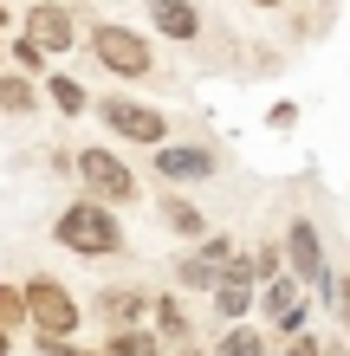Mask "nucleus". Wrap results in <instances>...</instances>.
<instances>
[{"instance_id":"obj_1","label":"nucleus","mask_w":350,"mask_h":356,"mask_svg":"<svg viewBox=\"0 0 350 356\" xmlns=\"http://www.w3.org/2000/svg\"><path fill=\"white\" fill-rule=\"evenodd\" d=\"M52 234H58V246L91 253V259H104V253H117V246H123V227H117V214H111L104 201H72L65 214L52 220Z\"/></svg>"},{"instance_id":"obj_2","label":"nucleus","mask_w":350,"mask_h":356,"mask_svg":"<svg viewBox=\"0 0 350 356\" xmlns=\"http://www.w3.org/2000/svg\"><path fill=\"white\" fill-rule=\"evenodd\" d=\"M19 305H26V318L46 330V337H72L78 330V298L65 285H52V279H33L26 291H19Z\"/></svg>"},{"instance_id":"obj_3","label":"nucleus","mask_w":350,"mask_h":356,"mask_svg":"<svg viewBox=\"0 0 350 356\" xmlns=\"http://www.w3.org/2000/svg\"><path fill=\"white\" fill-rule=\"evenodd\" d=\"M91 52H97V65L117 72V78H143L150 72V46H143V33H130V26H97Z\"/></svg>"},{"instance_id":"obj_4","label":"nucleus","mask_w":350,"mask_h":356,"mask_svg":"<svg viewBox=\"0 0 350 356\" xmlns=\"http://www.w3.org/2000/svg\"><path fill=\"white\" fill-rule=\"evenodd\" d=\"M78 175H85V188L97 201H130L136 195V175L123 169L111 149H85V156H78Z\"/></svg>"},{"instance_id":"obj_5","label":"nucleus","mask_w":350,"mask_h":356,"mask_svg":"<svg viewBox=\"0 0 350 356\" xmlns=\"http://www.w3.org/2000/svg\"><path fill=\"white\" fill-rule=\"evenodd\" d=\"M97 111H104V123H111L123 143H162V130H169V123H162V111H150V104H130V97H104Z\"/></svg>"},{"instance_id":"obj_6","label":"nucleus","mask_w":350,"mask_h":356,"mask_svg":"<svg viewBox=\"0 0 350 356\" xmlns=\"http://www.w3.org/2000/svg\"><path fill=\"white\" fill-rule=\"evenodd\" d=\"M26 39H33L39 52H72L78 26H72V13H65V7H52V0H33V7H26Z\"/></svg>"},{"instance_id":"obj_7","label":"nucleus","mask_w":350,"mask_h":356,"mask_svg":"<svg viewBox=\"0 0 350 356\" xmlns=\"http://www.w3.org/2000/svg\"><path fill=\"white\" fill-rule=\"evenodd\" d=\"M246 291H253V259H234L228 253V266L214 272V311H221V318H240Z\"/></svg>"},{"instance_id":"obj_8","label":"nucleus","mask_w":350,"mask_h":356,"mask_svg":"<svg viewBox=\"0 0 350 356\" xmlns=\"http://www.w3.org/2000/svg\"><path fill=\"white\" fill-rule=\"evenodd\" d=\"M260 311H266V318H273V324L285 330V337H299V324H305L299 285H292V279H279V272H273V279H266V291H260Z\"/></svg>"},{"instance_id":"obj_9","label":"nucleus","mask_w":350,"mask_h":356,"mask_svg":"<svg viewBox=\"0 0 350 356\" xmlns=\"http://www.w3.org/2000/svg\"><path fill=\"white\" fill-rule=\"evenodd\" d=\"M156 169H162V181H201V175H214V156L189 149V143H169V149L156 156Z\"/></svg>"},{"instance_id":"obj_10","label":"nucleus","mask_w":350,"mask_h":356,"mask_svg":"<svg viewBox=\"0 0 350 356\" xmlns=\"http://www.w3.org/2000/svg\"><path fill=\"white\" fill-rule=\"evenodd\" d=\"M285 253H292V272H299L305 285H331V279H324V253H318V234H312V220H299V227H292Z\"/></svg>"},{"instance_id":"obj_11","label":"nucleus","mask_w":350,"mask_h":356,"mask_svg":"<svg viewBox=\"0 0 350 356\" xmlns=\"http://www.w3.org/2000/svg\"><path fill=\"white\" fill-rule=\"evenodd\" d=\"M228 253H234L228 240H201V253L182 259V285H214V272L228 266Z\"/></svg>"},{"instance_id":"obj_12","label":"nucleus","mask_w":350,"mask_h":356,"mask_svg":"<svg viewBox=\"0 0 350 356\" xmlns=\"http://www.w3.org/2000/svg\"><path fill=\"white\" fill-rule=\"evenodd\" d=\"M150 19H156V33H169V39H195L201 33L189 0H150Z\"/></svg>"},{"instance_id":"obj_13","label":"nucleus","mask_w":350,"mask_h":356,"mask_svg":"<svg viewBox=\"0 0 350 356\" xmlns=\"http://www.w3.org/2000/svg\"><path fill=\"white\" fill-rule=\"evenodd\" d=\"M162 220H169L175 234H201V207L182 201V195H162Z\"/></svg>"},{"instance_id":"obj_14","label":"nucleus","mask_w":350,"mask_h":356,"mask_svg":"<svg viewBox=\"0 0 350 356\" xmlns=\"http://www.w3.org/2000/svg\"><path fill=\"white\" fill-rule=\"evenodd\" d=\"M136 311H143V298H136V291H104V318H111V330H123V324L136 318Z\"/></svg>"},{"instance_id":"obj_15","label":"nucleus","mask_w":350,"mask_h":356,"mask_svg":"<svg viewBox=\"0 0 350 356\" xmlns=\"http://www.w3.org/2000/svg\"><path fill=\"white\" fill-rule=\"evenodd\" d=\"M111 356H156V337H143V330H111Z\"/></svg>"},{"instance_id":"obj_16","label":"nucleus","mask_w":350,"mask_h":356,"mask_svg":"<svg viewBox=\"0 0 350 356\" xmlns=\"http://www.w3.org/2000/svg\"><path fill=\"white\" fill-rule=\"evenodd\" d=\"M0 111H13V117L33 111V85L26 78H0Z\"/></svg>"},{"instance_id":"obj_17","label":"nucleus","mask_w":350,"mask_h":356,"mask_svg":"<svg viewBox=\"0 0 350 356\" xmlns=\"http://www.w3.org/2000/svg\"><path fill=\"white\" fill-rule=\"evenodd\" d=\"M52 104H58V111H65V117H72V111H85V85L58 72V78H52Z\"/></svg>"},{"instance_id":"obj_18","label":"nucleus","mask_w":350,"mask_h":356,"mask_svg":"<svg viewBox=\"0 0 350 356\" xmlns=\"http://www.w3.org/2000/svg\"><path fill=\"white\" fill-rule=\"evenodd\" d=\"M221 356H260V330H228V337H221Z\"/></svg>"},{"instance_id":"obj_19","label":"nucleus","mask_w":350,"mask_h":356,"mask_svg":"<svg viewBox=\"0 0 350 356\" xmlns=\"http://www.w3.org/2000/svg\"><path fill=\"white\" fill-rule=\"evenodd\" d=\"M156 324L169 330V337H182V330H189V318H182V305H175V298H162V305H156Z\"/></svg>"},{"instance_id":"obj_20","label":"nucleus","mask_w":350,"mask_h":356,"mask_svg":"<svg viewBox=\"0 0 350 356\" xmlns=\"http://www.w3.org/2000/svg\"><path fill=\"white\" fill-rule=\"evenodd\" d=\"M19 318H26V305H19V291H13V285H0V324L13 330Z\"/></svg>"},{"instance_id":"obj_21","label":"nucleus","mask_w":350,"mask_h":356,"mask_svg":"<svg viewBox=\"0 0 350 356\" xmlns=\"http://www.w3.org/2000/svg\"><path fill=\"white\" fill-rule=\"evenodd\" d=\"M13 58H19V65H26V72H39V65H46V52H39L33 39H19V46H13Z\"/></svg>"},{"instance_id":"obj_22","label":"nucleus","mask_w":350,"mask_h":356,"mask_svg":"<svg viewBox=\"0 0 350 356\" xmlns=\"http://www.w3.org/2000/svg\"><path fill=\"white\" fill-rule=\"evenodd\" d=\"M7 350H13V330H7V324H0V356H7Z\"/></svg>"},{"instance_id":"obj_23","label":"nucleus","mask_w":350,"mask_h":356,"mask_svg":"<svg viewBox=\"0 0 350 356\" xmlns=\"http://www.w3.org/2000/svg\"><path fill=\"white\" fill-rule=\"evenodd\" d=\"M337 298H344V324H350V279H344V291H337Z\"/></svg>"},{"instance_id":"obj_24","label":"nucleus","mask_w":350,"mask_h":356,"mask_svg":"<svg viewBox=\"0 0 350 356\" xmlns=\"http://www.w3.org/2000/svg\"><path fill=\"white\" fill-rule=\"evenodd\" d=\"M253 7H279V0H253Z\"/></svg>"},{"instance_id":"obj_25","label":"nucleus","mask_w":350,"mask_h":356,"mask_svg":"<svg viewBox=\"0 0 350 356\" xmlns=\"http://www.w3.org/2000/svg\"><path fill=\"white\" fill-rule=\"evenodd\" d=\"M0 19H7V7H0Z\"/></svg>"},{"instance_id":"obj_26","label":"nucleus","mask_w":350,"mask_h":356,"mask_svg":"<svg viewBox=\"0 0 350 356\" xmlns=\"http://www.w3.org/2000/svg\"><path fill=\"white\" fill-rule=\"evenodd\" d=\"M182 356H195V350H182Z\"/></svg>"}]
</instances>
